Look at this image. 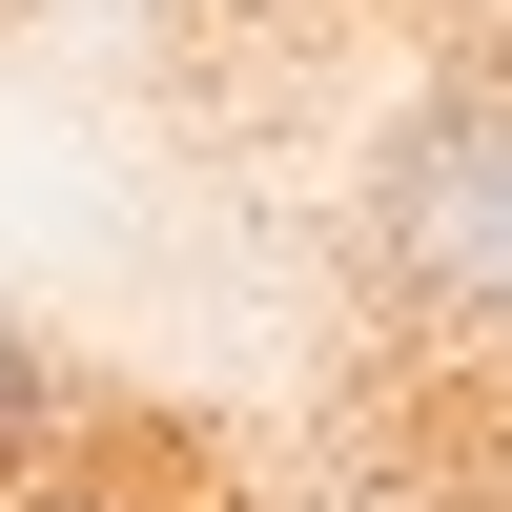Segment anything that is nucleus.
I'll return each instance as SVG.
<instances>
[{
  "mask_svg": "<svg viewBox=\"0 0 512 512\" xmlns=\"http://www.w3.org/2000/svg\"><path fill=\"white\" fill-rule=\"evenodd\" d=\"M369 267L410 287L431 328H512V62L431 82L369 164Z\"/></svg>",
  "mask_w": 512,
  "mask_h": 512,
  "instance_id": "obj_1",
  "label": "nucleus"
},
{
  "mask_svg": "<svg viewBox=\"0 0 512 512\" xmlns=\"http://www.w3.org/2000/svg\"><path fill=\"white\" fill-rule=\"evenodd\" d=\"M0 512H185L144 451H62V472H0Z\"/></svg>",
  "mask_w": 512,
  "mask_h": 512,
  "instance_id": "obj_2",
  "label": "nucleus"
},
{
  "mask_svg": "<svg viewBox=\"0 0 512 512\" xmlns=\"http://www.w3.org/2000/svg\"><path fill=\"white\" fill-rule=\"evenodd\" d=\"M41 431H62V369H41L21 328H0V472H41Z\"/></svg>",
  "mask_w": 512,
  "mask_h": 512,
  "instance_id": "obj_3",
  "label": "nucleus"
}]
</instances>
